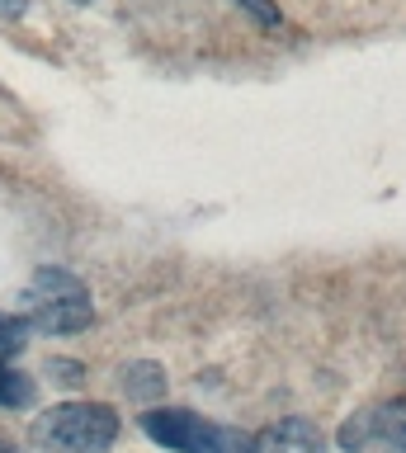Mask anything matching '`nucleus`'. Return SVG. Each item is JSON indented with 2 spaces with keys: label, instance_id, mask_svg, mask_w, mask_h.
<instances>
[{
  "label": "nucleus",
  "instance_id": "7ed1b4c3",
  "mask_svg": "<svg viewBox=\"0 0 406 453\" xmlns=\"http://www.w3.org/2000/svg\"><path fill=\"white\" fill-rule=\"evenodd\" d=\"M142 430L175 453H256V434L236 430V425L203 420L180 406H151L142 416Z\"/></svg>",
  "mask_w": 406,
  "mask_h": 453
},
{
  "label": "nucleus",
  "instance_id": "ddd939ff",
  "mask_svg": "<svg viewBox=\"0 0 406 453\" xmlns=\"http://www.w3.org/2000/svg\"><path fill=\"white\" fill-rule=\"evenodd\" d=\"M76 5H95V0H76Z\"/></svg>",
  "mask_w": 406,
  "mask_h": 453
},
{
  "label": "nucleus",
  "instance_id": "39448f33",
  "mask_svg": "<svg viewBox=\"0 0 406 453\" xmlns=\"http://www.w3.org/2000/svg\"><path fill=\"white\" fill-rule=\"evenodd\" d=\"M373 449L406 453V396L373 406Z\"/></svg>",
  "mask_w": 406,
  "mask_h": 453
},
{
  "label": "nucleus",
  "instance_id": "f8f14e48",
  "mask_svg": "<svg viewBox=\"0 0 406 453\" xmlns=\"http://www.w3.org/2000/svg\"><path fill=\"white\" fill-rule=\"evenodd\" d=\"M29 14V0H0V19H24Z\"/></svg>",
  "mask_w": 406,
  "mask_h": 453
},
{
  "label": "nucleus",
  "instance_id": "9b49d317",
  "mask_svg": "<svg viewBox=\"0 0 406 453\" xmlns=\"http://www.w3.org/2000/svg\"><path fill=\"white\" fill-rule=\"evenodd\" d=\"M48 373H57V382H80V364H72V359H48Z\"/></svg>",
  "mask_w": 406,
  "mask_h": 453
},
{
  "label": "nucleus",
  "instance_id": "f03ea898",
  "mask_svg": "<svg viewBox=\"0 0 406 453\" xmlns=\"http://www.w3.org/2000/svg\"><path fill=\"white\" fill-rule=\"evenodd\" d=\"M38 453H104L119 439V416L104 402H62L34 420Z\"/></svg>",
  "mask_w": 406,
  "mask_h": 453
},
{
  "label": "nucleus",
  "instance_id": "423d86ee",
  "mask_svg": "<svg viewBox=\"0 0 406 453\" xmlns=\"http://www.w3.org/2000/svg\"><path fill=\"white\" fill-rule=\"evenodd\" d=\"M123 392L137 396V402H157V396L165 392V368L161 364H151V359H133V364H123Z\"/></svg>",
  "mask_w": 406,
  "mask_h": 453
},
{
  "label": "nucleus",
  "instance_id": "0eeeda50",
  "mask_svg": "<svg viewBox=\"0 0 406 453\" xmlns=\"http://www.w3.org/2000/svg\"><path fill=\"white\" fill-rule=\"evenodd\" d=\"M29 331H34V326L24 321L19 311H0V364L15 359V354L29 345Z\"/></svg>",
  "mask_w": 406,
  "mask_h": 453
},
{
  "label": "nucleus",
  "instance_id": "6e6552de",
  "mask_svg": "<svg viewBox=\"0 0 406 453\" xmlns=\"http://www.w3.org/2000/svg\"><path fill=\"white\" fill-rule=\"evenodd\" d=\"M29 402H34V378L0 364V406H29Z\"/></svg>",
  "mask_w": 406,
  "mask_h": 453
},
{
  "label": "nucleus",
  "instance_id": "f257e3e1",
  "mask_svg": "<svg viewBox=\"0 0 406 453\" xmlns=\"http://www.w3.org/2000/svg\"><path fill=\"white\" fill-rule=\"evenodd\" d=\"M15 311L43 335H76V331H86V326L95 321L90 288L62 265L38 269V274L19 288Z\"/></svg>",
  "mask_w": 406,
  "mask_h": 453
},
{
  "label": "nucleus",
  "instance_id": "1a4fd4ad",
  "mask_svg": "<svg viewBox=\"0 0 406 453\" xmlns=\"http://www.w3.org/2000/svg\"><path fill=\"white\" fill-rule=\"evenodd\" d=\"M341 449L345 453H369L373 449V411H359L341 425Z\"/></svg>",
  "mask_w": 406,
  "mask_h": 453
},
{
  "label": "nucleus",
  "instance_id": "9d476101",
  "mask_svg": "<svg viewBox=\"0 0 406 453\" xmlns=\"http://www.w3.org/2000/svg\"><path fill=\"white\" fill-rule=\"evenodd\" d=\"M236 5H241L256 24H264V28H279V24H284V14H279V0H236Z\"/></svg>",
  "mask_w": 406,
  "mask_h": 453
},
{
  "label": "nucleus",
  "instance_id": "20e7f679",
  "mask_svg": "<svg viewBox=\"0 0 406 453\" xmlns=\"http://www.w3.org/2000/svg\"><path fill=\"white\" fill-rule=\"evenodd\" d=\"M256 453H326V434L307 416H284L256 434Z\"/></svg>",
  "mask_w": 406,
  "mask_h": 453
}]
</instances>
